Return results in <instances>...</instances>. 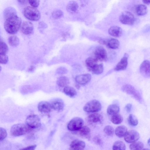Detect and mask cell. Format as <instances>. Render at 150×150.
Here are the masks:
<instances>
[{
  "label": "cell",
  "instance_id": "1",
  "mask_svg": "<svg viewBox=\"0 0 150 150\" xmlns=\"http://www.w3.org/2000/svg\"><path fill=\"white\" fill-rule=\"evenodd\" d=\"M6 20L4 23V28L6 31L11 34L17 33L21 25V18L17 16Z\"/></svg>",
  "mask_w": 150,
  "mask_h": 150
},
{
  "label": "cell",
  "instance_id": "2",
  "mask_svg": "<svg viewBox=\"0 0 150 150\" xmlns=\"http://www.w3.org/2000/svg\"><path fill=\"white\" fill-rule=\"evenodd\" d=\"M32 128L27 125L17 124L14 125L11 127L10 133L14 137H18L25 134L29 132Z\"/></svg>",
  "mask_w": 150,
  "mask_h": 150
},
{
  "label": "cell",
  "instance_id": "3",
  "mask_svg": "<svg viewBox=\"0 0 150 150\" xmlns=\"http://www.w3.org/2000/svg\"><path fill=\"white\" fill-rule=\"evenodd\" d=\"M24 16L32 21L38 20L41 17L40 13L36 8L31 6L25 7L23 9Z\"/></svg>",
  "mask_w": 150,
  "mask_h": 150
},
{
  "label": "cell",
  "instance_id": "4",
  "mask_svg": "<svg viewBox=\"0 0 150 150\" xmlns=\"http://www.w3.org/2000/svg\"><path fill=\"white\" fill-rule=\"evenodd\" d=\"M122 91L131 96L140 103L142 102V98L139 92L132 86L126 84L121 88Z\"/></svg>",
  "mask_w": 150,
  "mask_h": 150
},
{
  "label": "cell",
  "instance_id": "5",
  "mask_svg": "<svg viewBox=\"0 0 150 150\" xmlns=\"http://www.w3.org/2000/svg\"><path fill=\"white\" fill-rule=\"evenodd\" d=\"M102 106L98 100H94L87 103L83 108V110L88 112H95L100 110Z\"/></svg>",
  "mask_w": 150,
  "mask_h": 150
},
{
  "label": "cell",
  "instance_id": "6",
  "mask_svg": "<svg viewBox=\"0 0 150 150\" xmlns=\"http://www.w3.org/2000/svg\"><path fill=\"white\" fill-rule=\"evenodd\" d=\"M25 122L26 125L32 129L37 128L41 125L40 117L36 115H31L28 116L26 118Z\"/></svg>",
  "mask_w": 150,
  "mask_h": 150
},
{
  "label": "cell",
  "instance_id": "7",
  "mask_svg": "<svg viewBox=\"0 0 150 150\" xmlns=\"http://www.w3.org/2000/svg\"><path fill=\"white\" fill-rule=\"evenodd\" d=\"M120 22L125 25L133 24L135 21L134 15L129 11H124L121 13L119 17Z\"/></svg>",
  "mask_w": 150,
  "mask_h": 150
},
{
  "label": "cell",
  "instance_id": "8",
  "mask_svg": "<svg viewBox=\"0 0 150 150\" xmlns=\"http://www.w3.org/2000/svg\"><path fill=\"white\" fill-rule=\"evenodd\" d=\"M83 124V121L81 118L75 117L69 122L67 125V128L70 131H75L81 127Z\"/></svg>",
  "mask_w": 150,
  "mask_h": 150
},
{
  "label": "cell",
  "instance_id": "9",
  "mask_svg": "<svg viewBox=\"0 0 150 150\" xmlns=\"http://www.w3.org/2000/svg\"><path fill=\"white\" fill-rule=\"evenodd\" d=\"M95 57L98 60L105 61L107 58V54L106 50L102 47L98 46L94 51Z\"/></svg>",
  "mask_w": 150,
  "mask_h": 150
},
{
  "label": "cell",
  "instance_id": "10",
  "mask_svg": "<svg viewBox=\"0 0 150 150\" xmlns=\"http://www.w3.org/2000/svg\"><path fill=\"white\" fill-rule=\"evenodd\" d=\"M138 132L134 130H130L127 132L124 136V139L127 142L132 143L137 141L139 138Z\"/></svg>",
  "mask_w": 150,
  "mask_h": 150
},
{
  "label": "cell",
  "instance_id": "11",
  "mask_svg": "<svg viewBox=\"0 0 150 150\" xmlns=\"http://www.w3.org/2000/svg\"><path fill=\"white\" fill-rule=\"evenodd\" d=\"M50 103L52 109L60 112L62 111L64 108V103L62 100L59 98H54L50 101Z\"/></svg>",
  "mask_w": 150,
  "mask_h": 150
},
{
  "label": "cell",
  "instance_id": "12",
  "mask_svg": "<svg viewBox=\"0 0 150 150\" xmlns=\"http://www.w3.org/2000/svg\"><path fill=\"white\" fill-rule=\"evenodd\" d=\"M140 73L143 76L148 78L150 76V62L148 60H144L141 64L139 69Z\"/></svg>",
  "mask_w": 150,
  "mask_h": 150
},
{
  "label": "cell",
  "instance_id": "13",
  "mask_svg": "<svg viewBox=\"0 0 150 150\" xmlns=\"http://www.w3.org/2000/svg\"><path fill=\"white\" fill-rule=\"evenodd\" d=\"M103 120V117L100 114L94 113L90 114L87 118V122L90 124L100 123Z\"/></svg>",
  "mask_w": 150,
  "mask_h": 150
},
{
  "label": "cell",
  "instance_id": "14",
  "mask_svg": "<svg viewBox=\"0 0 150 150\" xmlns=\"http://www.w3.org/2000/svg\"><path fill=\"white\" fill-rule=\"evenodd\" d=\"M21 31L25 35L31 34L33 30V26L30 22L26 21L23 22L21 26Z\"/></svg>",
  "mask_w": 150,
  "mask_h": 150
},
{
  "label": "cell",
  "instance_id": "15",
  "mask_svg": "<svg viewBox=\"0 0 150 150\" xmlns=\"http://www.w3.org/2000/svg\"><path fill=\"white\" fill-rule=\"evenodd\" d=\"M91 79V75L89 74H81L75 77L76 82L79 84L84 85L88 83Z\"/></svg>",
  "mask_w": 150,
  "mask_h": 150
},
{
  "label": "cell",
  "instance_id": "16",
  "mask_svg": "<svg viewBox=\"0 0 150 150\" xmlns=\"http://www.w3.org/2000/svg\"><path fill=\"white\" fill-rule=\"evenodd\" d=\"M128 54L125 53L123 57L117 64L114 69L116 71L124 70L126 69L128 64Z\"/></svg>",
  "mask_w": 150,
  "mask_h": 150
},
{
  "label": "cell",
  "instance_id": "17",
  "mask_svg": "<svg viewBox=\"0 0 150 150\" xmlns=\"http://www.w3.org/2000/svg\"><path fill=\"white\" fill-rule=\"evenodd\" d=\"M75 133L80 137L89 139L91 137L90 129L86 126H82L78 130L75 131Z\"/></svg>",
  "mask_w": 150,
  "mask_h": 150
},
{
  "label": "cell",
  "instance_id": "18",
  "mask_svg": "<svg viewBox=\"0 0 150 150\" xmlns=\"http://www.w3.org/2000/svg\"><path fill=\"white\" fill-rule=\"evenodd\" d=\"M38 109L39 111L42 113H50L52 109L50 103L46 101H42L38 105Z\"/></svg>",
  "mask_w": 150,
  "mask_h": 150
},
{
  "label": "cell",
  "instance_id": "19",
  "mask_svg": "<svg viewBox=\"0 0 150 150\" xmlns=\"http://www.w3.org/2000/svg\"><path fill=\"white\" fill-rule=\"evenodd\" d=\"M85 143L83 141L75 139L73 141L70 145L71 150H81L84 149L85 147Z\"/></svg>",
  "mask_w": 150,
  "mask_h": 150
},
{
  "label": "cell",
  "instance_id": "20",
  "mask_svg": "<svg viewBox=\"0 0 150 150\" xmlns=\"http://www.w3.org/2000/svg\"><path fill=\"white\" fill-rule=\"evenodd\" d=\"M108 32L110 35L115 37L118 38L121 36L122 34V30L118 26H113L109 28Z\"/></svg>",
  "mask_w": 150,
  "mask_h": 150
},
{
  "label": "cell",
  "instance_id": "21",
  "mask_svg": "<svg viewBox=\"0 0 150 150\" xmlns=\"http://www.w3.org/2000/svg\"><path fill=\"white\" fill-rule=\"evenodd\" d=\"M4 16L5 19L17 16V11L13 7L6 8L4 11Z\"/></svg>",
  "mask_w": 150,
  "mask_h": 150
},
{
  "label": "cell",
  "instance_id": "22",
  "mask_svg": "<svg viewBox=\"0 0 150 150\" xmlns=\"http://www.w3.org/2000/svg\"><path fill=\"white\" fill-rule=\"evenodd\" d=\"M127 132V128L124 125L118 126L116 128L115 130V134L120 138L124 137Z\"/></svg>",
  "mask_w": 150,
  "mask_h": 150
},
{
  "label": "cell",
  "instance_id": "23",
  "mask_svg": "<svg viewBox=\"0 0 150 150\" xmlns=\"http://www.w3.org/2000/svg\"><path fill=\"white\" fill-rule=\"evenodd\" d=\"M106 45L110 48L116 49L119 47L120 42L119 40L116 39L111 38L107 40Z\"/></svg>",
  "mask_w": 150,
  "mask_h": 150
},
{
  "label": "cell",
  "instance_id": "24",
  "mask_svg": "<svg viewBox=\"0 0 150 150\" xmlns=\"http://www.w3.org/2000/svg\"><path fill=\"white\" fill-rule=\"evenodd\" d=\"M136 12L139 16H143L147 12V7L144 5L140 4L137 5L136 8Z\"/></svg>",
  "mask_w": 150,
  "mask_h": 150
},
{
  "label": "cell",
  "instance_id": "25",
  "mask_svg": "<svg viewBox=\"0 0 150 150\" xmlns=\"http://www.w3.org/2000/svg\"><path fill=\"white\" fill-rule=\"evenodd\" d=\"M98 60L95 58L92 57L88 58L85 61L87 69L90 71L97 64Z\"/></svg>",
  "mask_w": 150,
  "mask_h": 150
},
{
  "label": "cell",
  "instance_id": "26",
  "mask_svg": "<svg viewBox=\"0 0 150 150\" xmlns=\"http://www.w3.org/2000/svg\"><path fill=\"white\" fill-rule=\"evenodd\" d=\"M79 8L78 4L74 1H71L69 2L67 6V11L71 13H76Z\"/></svg>",
  "mask_w": 150,
  "mask_h": 150
},
{
  "label": "cell",
  "instance_id": "27",
  "mask_svg": "<svg viewBox=\"0 0 150 150\" xmlns=\"http://www.w3.org/2000/svg\"><path fill=\"white\" fill-rule=\"evenodd\" d=\"M69 83V80L68 77L65 76H61L57 79V83L60 87H65L68 86Z\"/></svg>",
  "mask_w": 150,
  "mask_h": 150
},
{
  "label": "cell",
  "instance_id": "28",
  "mask_svg": "<svg viewBox=\"0 0 150 150\" xmlns=\"http://www.w3.org/2000/svg\"><path fill=\"white\" fill-rule=\"evenodd\" d=\"M63 91L65 94L71 98L75 97L77 94L75 89L68 86L64 88Z\"/></svg>",
  "mask_w": 150,
  "mask_h": 150
},
{
  "label": "cell",
  "instance_id": "29",
  "mask_svg": "<svg viewBox=\"0 0 150 150\" xmlns=\"http://www.w3.org/2000/svg\"><path fill=\"white\" fill-rule=\"evenodd\" d=\"M120 111V108L117 105L115 104H112L109 105L108 107L107 112L109 115H113L117 114Z\"/></svg>",
  "mask_w": 150,
  "mask_h": 150
},
{
  "label": "cell",
  "instance_id": "30",
  "mask_svg": "<svg viewBox=\"0 0 150 150\" xmlns=\"http://www.w3.org/2000/svg\"><path fill=\"white\" fill-rule=\"evenodd\" d=\"M9 44L11 46L16 47L17 46L19 43V38L16 36H12L10 37L8 39Z\"/></svg>",
  "mask_w": 150,
  "mask_h": 150
},
{
  "label": "cell",
  "instance_id": "31",
  "mask_svg": "<svg viewBox=\"0 0 150 150\" xmlns=\"http://www.w3.org/2000/svg\"><path fill=\"white\" fill-rule=\"evenodd\" d=\"M123 120L122 116L120 114H116L112 115L111 118V121L113 124L117 125L120 124Z\"/></svg>",
  "mask_w": 150,
  "mask_h": 150
},
{
  "label": "cell",
  "instance_id": "32",
  "mask_svg": "<svg viewBox=\"0 0 150 150\" xmlns=\"http://www.w3.org/2000/svg\"><path fill=\"white\" fill-rule=\"evenodd\" d=\"M125 148V144L123 142L120 141L115 142L112 146V149L114 150H124Z\"/></svg>",
  "mask_w": 150,
  "mask_h": 150
},
{
  "label": "cell",
  "instance_id": "33",
  "mask_svg": "<svg viewBox=\"0 0 150 150\" xmlns=\"http://www.w3.org/2000/svg\"><path fill=\"white\" fill-rule=\"evenodd\" d=\"M144 146V144L142 142L135 141L130 145L129 148L131 150H141Z\"/></svg>",
  "mask_w": 150,
  "mask_h": 150
},
{
  "label": "cell",
  "instance_id": "34",
  "mask_svg": "<svg viewBox=\"0 0 150 150\" xmlns=\"http://www.w3.org/2000/svg\"><path fill=\"white\" fill-rule=\"evenodd\" d=\"M103 70V67L102 64H97L91 70L93 73L96 74H101Z\"/></svg>",
  "mask_w": 150,
  "mask_h": 150
},
{
  "label": "cell",
  "instance_id": "35",
  "mask_svg": "<svg viewBox=\"0 0 150 150\" xmlns=\"http://www.w3.org/2000/svg\"><path fill=\"white\" fill-rule=\"evenodd\" d=\"M8 48L6 44L3 40L0 41V54H6Z\"/></svg>",
  "mask_w": 150,
  "mask_h": 150
},
{
  "label": "cell",
  "instance_id": "36",
  "mask_svg": "<svg viewBox=\"0 0 150 150\" xmlns=\"http://www.w3.org/2000/svg\"><path fill=\"white\" fill-rule=\"evenodd\" d=\"M127 121L129 124L132 126H136L138 124V121L135 116L130 114L129 116Z\"/></svg>",
  "mask_w": 150,
  "mask_h": 150
},
{
  "label": "cell",
  "instance_id": "37",
  "mask_svg": "<svg viewBox=\"0 0 150 150\" xmlns=\"http://www.w3.org/2000/svg\"><path fill=\"white\" fill-rule=\"evenodd\" d=\"M105 133L107 135L109 136H112L114 133V128L110 125L105 126L103 129Z\"/></svg>",
  "mask_w": 150,
  "mask_h": 150
},
{
  "label": "cell",
  "instance_id": "38",
  "mask_svg": "<svg viewBox=\"0 0 150 150\" xmlns=\"http://www.w3.org/2000/svg\"><path fill=\"white\" fill-rule=\"evenodd\" d=\"M63 12L60 10H56L53 11L52 13V17L56 19L61 18L63 16Z\"/></svg>",
  "mask_w": 150,
  "mask_h": 150
},
{
  "label": "cell",
  "instance_id": "39",
  "mask_svg": "<svg viewBox=\"0 0 150 150\" xmlns=\"http://www.w3.org/2000/svg\"><path fill=\"white\" fill-rule=\"evenodd\" d=\"M7 132L5 129L0 127V141L4 139L7 136Z\"/></svg>",
  "mask_w": 150,
  "mask_h": 150
},
{
  "label": "cell",
  "instance_id": "40",
  "mask_svg": "<svg viewBox=\"0 0 150 150\" xmlns=\"http://www.w3.org/2000/svg\"><path fill=\"white\" fill-rule=\"evenodd\" d=\"M8 61V58L6 54H0V63L3 64H7Z\"/></svg>",
  "mask_w": 150,
  "mask_h": 150
},
{
  "label": "cell",
  "instance_id": "41",
  "mask_svg": "<svg viewBox=\"0 0 150 150\" xmlns=\"http://www.w3.org/2000/svg\"><path fill=\"white\" fill-rule=\"evenodd\" d=\"M28 2L33 7H38L40 4V0H28Z\"/></svg>",
  "mask_w": 150,
  "mask_h": 150
},
{
  "label": "cell",
  "instance_id": "42",
  "mask_svg": "<svg viewBox=\"0 0 150 150\" xmlns=\"http://www.w3.org/2000/svg\"><path fill=\"white\" fill-rule=\"evenodd\" d=\"M93 141L96 144L98 145H101L102 143L101 139L98 136H96L94 137Z\"/></svg>",
  "mask_w": 150,
  "mask_h": 150
},
{
  "label": "cell",
  "instance_id": "43",
  "mask_svg": "<svg viewBox=\"0 0 150 150\" xmlns=\"http://www.w3.org/2000/svg\"><path fill=\"white\" fill-rule=\"evenodd\" d=\"M67 69L63 67H60L57 69V73L60 74H65L67 72Z\"/></svg>",
  "mask_w": 150,
  "mask_h": 150
},
{
  "label": "cell",
  "instance_id": "44",
  "mask_svg": "<svg viewBox=\"0 0 150 150\" xmlns=\"http://www.w3.org/2000/svg\"><path fill=\"white\" fill-rule=\"evenodd\" d=\"M132 105L130 103L127 104L125 106V109L126 111L128 112H130L132 109Z\"/></svg>",
  "mask_w": 150,
  "mask_h": 150
},
{
  "label": "cell",
  "instance_id": "45",
  "mask_svg": "<svg viewBox=\"0 0 150 150\" xmlns=\"http://www.w3.org/2000/svg\"><path fill=\"white\" fill-rule=\"evenodd\" d=\"M37 146L36 145H32L25 147L22 149L24 150H34L35 149Z\"/></svg>",
  "mask_w": 150,
  "mask_h": 150
},
{
  "label": "cell",
  "instance_id": "46",
  "mask_svg": "<svg viewBox=\"0 0 150 150\" xmlns=\"http://www.w3.org/2000/svg\"><path fill=\"white\" fill-rule=\"evenodd\" d=\"M28 0H18V2L21 4H25L27 3Z\"/></svg>",
  "mask_w": 150,
  "mask_h": 150
},
{
  "label": "cell",
  "instance_id": "47",
  "mask_svg": "<svg viewBox=\"0 0 150 150\" xmlns=\"http://www.w3.org/2000/svg\"><path fill=\"white\" fill-rule=\"evenodd\" d=\"M144 3L146 4L149 5L150 3V0H142Z\"/></svg>",
  "mask_w": 150,
  "mask_h": 150
},
{
  "label": "cell",
  "instance_id": "48",
  "mask_svg": "<svg viewBox=\"0 0 150 150\" xmlns=\"http://www.w3.org/2000/svg\"><path fill=\"white\" fill-rule=\"evenodd\" d=\"M34 69L33 66H32L30 67L28 70V71L30 72H31L33 71Z\"/></svg>",
  "mask_w": 150,
  "mask_h": 150
},
{
  "label": "cell",
  "instance_id": "49",
  "mask_svg": "<svg viewBox=\"0 0 150 150\" xmlns=\"http://www.w3.org/2000/svg\"><path fill=\"white\" fill-rule=\"evenodd\" d=\"M3 40L1 37L0 36V41Z\"/></svg>",
  "mask_w": 150,
  "mask_h": 150
},
{
  "label": "cell",
  "instance_id": "50",
  "mask_svg": "<svg viewBox=\"0 0 150 150\" xmlns=\"http://www.w3.org/2000/svg\"><path fill=\"white\" fill-rule=\"evenodd\" d=\"M1 69H2V68H1V66H0V72L1 71Z\"/></svg>",
  "mask_w": 150,
  "mask_h": 150
}]
</instances>
